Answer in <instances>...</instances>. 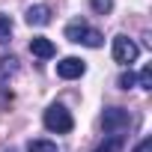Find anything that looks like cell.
Instances as JSON below:
<instances>
[{"label":"cell","instance_id":"1","mask_svg":"<svg viewBox=\"0 0 152 152\" xmlns=\"http://www.w3.org/2000/svg\"><path fill=\"white\" fill-rule=\"evenodd\" d=\"M66 39L69 42H81L87 48H102V33L93 30L90 24H84V21H72L66 27Z\"/></svg>","mask_w":152,"mask_h":152},{"label":"cell","instance_id":"2","mask_svg":"<svg viewBox=\"0 0 152 152\" xmlns=\"http://www.w3.org/2000/svg\"><path fill=\"white\" fill-rule=\"evenodd\" d=\"M45 128L48 131H57V134H69L75 128V119H72V113L63 104H51L45 110Z\"/></svg>","mask_w":152,"mask_h":152},{"label":"cell","instance_id":"3","mask_svg":"<svg viewBox=\"0 0 152 152\" xmlns=\"http://www.w3.org/2000/svg\"><path fill=\"white\" fill-rule=\"evenodd\" d=\"M102 125H104L110 134H119L122 128L131 125V113H128L125 107H107V110L102 113Z\"/></svg>","mask_w":152,"mask_h":152},{"label":"cell","instance_id":"4","mask_svg":"<svg viewBox=\"0 0 152 152\" xmlns=\"http://www.w3.org/2000/svg\"><path fill=\"white\" fill-rule=\"evenodd\" d=\"M137 54H140V48H137L128 36H116V39H113V60H116V63L131 66V63L137 60Z\"/></svg>","mask_w":152,"mask_h":152},{"label":"cell","instance_id":"5","mask_svg":"<svg viewBox=\"0 0 152 152\" xmlns=\"http://www.w3.org/2000/svg\"><path fill=\"white\" fill-rule=\"evenodd\" d=\"M87 72V66H84V60H78V57H63L60 63H57V75L63 81H75V78H81V75Z\"/></svg>","mask_w":152,"mask_h":152},{"label":"cell","instance_id":"6","mask_svg":"<svg viewBox=\"0 0 152 152\" xmlns=\"http://www.w3.org/2000/svg\"><path fill=\"white\" fill-rule=\"evenodd\" d=\"M30 54H33V57H42V60H51V57L57 54V48H54L51 39H45V36H33V39H30Z\"/></svg>","mask_w":152,"mask_h":152},{"label":"cell","instance_id":"7","mask_svg":"<svg viewBox=\"0 0 152 152\" xmlns=\"http://www.w3.org/2000/svg\"><path fill=\"white\" fill-rule=\"evenodd\" d=\"M48 21H51V9H48L45 3H36V6L27 9V24H30V27H45Z\"/></svg>","mask_w":152,"mask_h":152},{"label":"cell","instance_id":"8","mask_svg":"<svg viewBox=\"0 0 152 152\" xmlns=\"http://www.w3.org/2000/svg\"><path fill=\"white\" fill-rule=\"evenodd\" d=\"M122 146H125V134H107L96 146V152H122Z\"/></svg>","mask_w":152,"mask_h":152},{"label":"cell","instance_id":"9","mask_svg":"<svg viewBox=\"0 0 152 152\" xmlns=\"http://www.w3.org/2000/svg\"><path fill=\"white\" fill-rule=\"evenodd\" d=\"M27 152H57V143H51V140H30Z\"/></svg>","mask_w":152,"mask_h":152},{"label":"cell","instance_id":"10","mask_svg":"<svg viewBox=\"0 0 152 152\" xmlns=\"http://www.w3.org/2000/svg\"><path fill=\"white\" fill-rule=\"evenodd\" d=\"M9 36H12V18L0 12V45L9 42Z\"/></svg>","mask_w":152,"mask_h":152},{"label":"cell","instance_id":"11","mask_svg":"<svg viewBox=\"0 0 152 152\" xmlns=\"http://www.w3.org/2000/svg\"><path fill=\"white\" fill-rule=\"evenodd\" d=\"M18 72V60L15 57H3L0 60V75H3V78H9V75H15Z\"/></svg>","mask_w":152,"mask_h":152},{"label":"cell","instance_id":"12","mask_svg":"<svg viewBox=\"0 0 152 152\" xmlns=\"http://www.w3.org/2000/svg\"><path fill=\"white\" fill-rule=\"evenodd\" d=\"M137 87L152 90V69H149V66H143V69H140V75H137Z\"/></svg>","mask_w":152,"mask_h":152},{"label":"cell","instance_id":"13","mask_svg":"<svg viewBox=\"0 0 152 152\" xmlns=\"http://www.w3.org/2000/svg\"><path fill=\"white\" fill-rule=\"evenodd\" d=\"M134 84H137V78H134L131 72H122V75H119V87H122V90H131Z\"/></svg>","mask_w":152,"mask_h":152},{"label":"cell","instance_id":"14","mask_svg":"<svg viewBox=\"0 0 152 152\" xmlns=\"http://www.w3.org/2000/svg\"><path fill=\"white\" fill-rule=\"evenodd\" d=\"M134 152H152V137H143V140L134 146Z\"/></svg>","mask_w":152,"mask_h":152},{"label":"cell","instance_id":"15","mask_svg":"<svg viewBox=\"0 0 152 152\" xmlns=\"http://www.w3.org/2000/svg\"><path fill=\"white\" fill-rule=\"evenodd\" d=\"M93 6L99 12H110V0H93Z\"/></svg>","mask_w":152,"mask_h":152},{"label":"cell","instance_id":"16","mask_svg":"<svg viewBox=\"0 0 152 152\" xmlns=\"http://www.w3.org/2000/svg\"><path fill=\"white\" fill-rule=\"evenodd\" d=\"M9 99H12V93H6V87H0V104L9 102Z\"/></svg>","mask_w":152,"mask_h":152}]
</instances>
